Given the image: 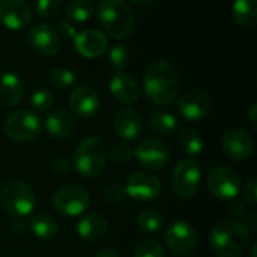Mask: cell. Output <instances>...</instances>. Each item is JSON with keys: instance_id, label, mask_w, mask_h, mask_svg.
Listing matches in <instances>:
<instances>
[{"instance_id": "21", "label": "cell", "mask_w": 257, "mask_h": 257, "mask_svg": "<svg viewBox=\"0 0 257 257\" xmlns=\"http://www.w3.org/2000/svg\"><path fill=\"white\" fill-rule=\"evenodd\" d=\"M107 229H108L107 220L98 214H89L75 224L77 235L81 239L89 241V242H96L101 238H104L107 233Z\"/></svg>"}, {"instance_id": "18", "label": "cell", "mask_w": 257, "mask_h": 257, "mask_svg": "<svg viewBox=\"0 0 257 257\" xmlns=\"http://www.w3.org/2000/svg\"><path fill=\"white\" fill-rule=\"evenodd\" d=\"M68 101H69V107H71L72 113L81 119L93 117L101 107L98 93L89 86H77L71 92Z\"/></svg>"}, {"instance_id": "10", "label": "cell", "mask_w": 257, "mask_h": 257, "mask_svg": "<svg viewBox=\"0 0 257 257\" xmlns=\"http://www.w3.org/2000/svg\"><path fill=\"white\" fill-rule=\"evenodd\" d=\"M164 241L167 248L176 256H188L196 250L197 245V233L194 227L184 221L176 220L164 232Z\"/></svg>"}, {"instance_id": "32", "label": "cell", "mask_w": 257, "mask_h": 257, "mask_svg": "<svg viewBox=\"0 0 257 257\" xmlns=\"http://www.w3.org/2000/svg\"><path fill=\"white\" fill-rule=\"evenodd\" d=\"M128 59H130V53L123 44H116L108 51V63L117 72H122L128 66Z\"/></svg>"}, {"instance_id": "33", "label": "cell", "mask_w": 257, "mask_h": 257, "mask_svg": "<svg viewBox=\"0 0 257 257\" xmlns=\"http://www.w3.org/2000/svg\"><path fill=\"white\" fill-rule=\"evenodd\" d=\"M30 104H32V108L36 113H45V111H48V110L53 108V105H54V96L47 89H38V90H35L32 93Z\"/></svg>"}, {"instance_id": "3", "label": "cell", "mask_w": 257, "mask_h": 257, "mask_svg": "<svg viewBox=\"0 0 257 257\" xmlns=\"http://www.w3.org/2000/svg\"><path fill=\"white\" fill-rule=\"evenodd\" d=\"M108 149L101 137H86L72 155V169L84 178L98 176L107 166Z\"/></svg>"}, {"instance_id": "1", "label": "cell", "mask_w": 257, "mask_h": 257, "mask_svg": "<svg viewBox=\"0 0 257 257\" xmlns=\"http://www.w3.org/2000/svg\"><path fill=\"white\" fill-rule=\"evenodd\" d=\"M143 90L146 98L157 105L173 104L181 92L178 69L166 60L151 63L143 77Z\"/></svg>"}, {"instance_id": "42", "label": "cell", "mask_w": 257, "mask_h": 257, "mask_svg": "<svg viewBox=\"0 0 257 257\" xmlns=\"http://www.w3.org/2000/svg\"><path fill=\"white\" fill-rule=\"evenodd\" d=\"M95 257H120V256H119V253H116L114 250H111V248H105V250L98 251Z\"/></svg>"}, {"instance_id": "40", "label": "cell", "mask_w": 257, "mask_h": 257, "mask_svg": "<svg viewBox=\"0 0 257 257\" xmlns=\"http://www.w3.org/2000/svg\"><path fill=\"white\" fill-rule=\"evenodd\" d=\"M229 214L233 217L232 220L239 221V218H244L247 215V211H245V206L241 202L233 199V200H230V205H229Z\"/></svg>"}, {"instance_id": "6", "label": "cell", "mask_w": 257, "mask_h": 257, "mask_svg": "<svg viewBox=\"0 0 257 257\" xmlns=\"http://www.w3.org/2000/svg\"><path fill=\"white\" fill-rule=\"evenodd\" d=\"M3 131L6 137L15 143H29L39 136L41 120L36 113L30 110H17L6 117Z\"/></svg>"}, {"instance_id": "11", "label": "cell", "mask_w": 257, "mask_h": 257, "mask_svg": "<svg viewBox=\"0 0 257 257\" xmlns=\"http://www.w3.org/2000/svg\"><path fill=\"white\" fill-rule=\"evenodd\" d=\"M214 107L212 96L203 89H190L178 101L179 114L190 122L202 120L211 114Z\"/></svg>"}, {"instance_id": "14", "label": "cell", "mask_w": 257, "mask_h": 257, "mask_svg": "<svg viewBox=\"0 0 257 257\" xmlns=\"http://www.w3.org/2000/svg\"><path fill=\"white\" fill-rule=\"evenodd\" d=\"M123 188L125 194H128L131 199L137 202H151L160 196L161 182L149 172H136L128 178Z\"/></svg>"}, {"instance_id": "22", "label": "cell", "mask_w": 257, "mask_h": 257, "mask_svg": "<svg viewBox=\"0 0 257 257\" xmlns=\"http://www.w3.org/2000/svg\"><path fill=\"white\" fill-rule=\"evenodd\" d=\"M45 128L54 139H68L75 131L74 117L65 110H54L45 119Z\"/></svg>"}, {"instance_id": "29", "label": "cell", "mask_w": 257, "mask_h": 257, "mask_svg": "<svg viewBox=\"0 0 257 257\" xmlns=\"http://www.w3.org/2000/svg\"><path fill=\"white\" fill-rule=\"evenodd\" d=\"M164 224V215L157 209H145L137 217V226L146 233L158 232Z\"/></svg>"}, {"instance_id": "43", "label": "cell", "mask_w": 257, "mask_h": 257, "mask_svg": "<svg viewBox=\"0 0 257 257\" xmlns=\"http://www.w3.org/2000/svg\"><path fill=\"white\" fill-rule=\"evenodd\" d=\"M130 2H133L136 5H148V3H152L154 0H130Z\"/></svg>"}, {"instance_id": "19", "label": "cell", "mask_w": 257, "mask_h": 257, "mask_svg": "<svg viewBox=\"0 0 257 257\" xmlns=\"http://www.w3.org/2000/svg\"><path fill=\"white\" fill-rule=\"evenodd\" d=\"M116 134L125 142H136L143 133V122L140 114L133 108H120L113 120Z\"/></svg>"}, {"instance_id": "7", "label": "cell", "mask_w": 257, "mask_h": 257, "mask_svg": "<svg viewBox=\"0 0 257 257\" xmlns=\"http://www.w3.org/2000/svg\"><path fill=\"white\" fill-rule=\"evenodd\" d=\"M54 209L66 217H78L90 206V193L77 184H68L53 194Z\"/></svg>"}, {"instance_id": "26", "label": "cell", "mask_w": 257, "mask_h": 257, "mask_svg": "<svg viewBox=\"0 0 257 257\" xmlns=\"http://www.w3.org/2000/svg\"><path fill=\"white\" fill-rule=\"evenodd\" d=\"M178 146L182 154L188 157H197L203 151V137L194 128H184L178 134Z\"/></svg>"}, {"instance_id": "28", "label": "cell", "mask_w": 257, "mask_h": 257, "mask_svg": "<svg viewBox=\"0 0 257 257\" xmlns=\"http://www.w3.org/2000/svg\"><path fill=\"white\" fill-rule=\"evenodd\" d=\"M93 14V3L90 0H69L66 5V17L72 23L84 24Z\"/></svg>"}, {"instance_id": "36", "label": "cell", "mask_w": 257, "mask_h": 257, "mask_svg": "<svg viewBox=\"0 0 257 257\" xmlns=\"http://www.w3.org/2000/svg\"><path fill=\"white\" fill-rule=\"evenodd\" d=\"M104 199L107 203H119L125 197V188L120 184H108L104 188Z\"/></svg>"}, {"instance_id": "27", "label": "cell", "mask_w": 257, "mask_h": 257, "mask_svg": "<svg viewBox=\"0 0 257 257\" xmlns=\"http://www.w3.org/2000/svg\"><path fill=\"white\" fill-rule=\"evenodd\" d=\"M149 128L157 136H170L178 128V119L169 111L155 113L149 120Z\"/></svg>"}, {"instance_id": "12", "label": "cell", "mask_w": 257, "mask_h": 257, "mask_svg": "<svg viewBox=\"0 0 257 257\" xmlns=\"http://www.w3.org/2000/svg\"><path fill=\"white\" fill-rule=\"evenodd\" d=\"M133 152L137 161L148 170L164 169L170 160L169 146L163 140L155 139V137L142 140Z\"/></svg>"}, {"instance_id": "8", "label": "cell", "mask_w": 257, "mask_h": 257, "mask_svg": "<svg viewBox=\"0 0 257 257\" xmlns=\"http://www.w3.org/2000/svg\"><path fill=\"white\" fill-rule=\"evenodd\" d=\"M200 181L202 167L196 160H182L175 166L172 173V188L179 199H193L199 191Z\"/></svg>"}, {"instance_id": "34", "label": "cell", "mask_w": 257, "mask_h": 257, "mask_svg": "<svg viewBox=\"0 0 257 257\" xmlns=\"http://www.w3.org/2000/svg\"><path fill=\"white\" fill-rule=\"evenodd\" d=\"M60 6H62V0H36L35 11L38 17L48 18V17L56 15Z\"/></svg>"}, {"instance_id": "41", "label": "cell", "mask_w": 257, "mask_h": 257, "mask_svg": "<svg viewBox=\"0 0 257 257\" xmlns=\"http://www.w3.org/2000/svg\"><path fill=\"white\" fill-rule=\"evenodd\" d=\"M256 111H257V104L256 102H253V104H251V107H250V111H248V119H250V123H251L253 126H257Z\"/></svg>"}, {"instance_id": "31", "label": "cell", "mask_w": 257, "mask_h": 257, "mask_svg": "<svg viewBox=\"0 0 257 257\" xmlns=\"http://www.w3.org/2000/svg\"><path fill=\"white\" fill-rule=\"evenodd\" d=\"M163 245L155 239H142L133 248V257H164Z\"/></svg>"}, {"instance_id": "38", "label": "cell", "mask_w": 257, "mask_h": 257, "mask_svg": "<svg viewBox=\"0 0 257 257\" xmlns=\"http://www.w3.org/2000/svg\"><path fill=\"white\" fill-rule=\"evenodd\" d=\"M242 197H244V200H245V203H248V205H256L257 203V179L256 178H251L247 184H245V187H244V190H242Z\"/></svg>"}, {"instance_id": "23", "label": "cell", "mask_w": 257, "mask_h": 257, "mask_svg": "<svg viewBox=\"0 0 257 257\" xmlns=\"http://www.w3.org/2000/svg\"><path fill=\"white\" fill-rule=\"evenodd\" d=\"M24 93V86L17 74L6 72L0 77V104L5 107L17 105Z\"/></svg>"}, {"instance_id": "2", "label": "cell", "mask_w": 257, "mask_h": 257, "mask_svg": "<svg viewBox=\"0 0 257 257\" xmlns=\"http://www.w3.org/2000/svg\"><path fill=\"white\" fill-rule=\"evenodd\" d=\"M250 235L248 227L238 220H223L214 226L209 245L217 257H239L250 245Z\"/></svg>"}, {"instance_id": "25", "label": "cell", "mask_w": 257, "mask_h": 257, "mask_svg": "<svg viewBox=\"0 0 257 257\" xmlns=\"http://www.w3.org/2000/svg\"><path fill=\"white\" fill-rule=\"evenodd\" d=\"M232 18L241 27H254L257 23V0H235Z\"/></svg>"}, {"instance_id": "39", "label": "cell", "mask_w": 257, "mask_h": 257, "mask_svg": "<svg viewBox=\"0 0 257 257\" xmlns=\"http://www.w3.org/2000/svg\"><path fill=\"white\" fill-rule=\"evenodd\" d=\"M56 32H57V35L60 36V38H66V39H72L74 36H75V27L71 24V23H68V21H60L57 26H56V29H54Z\"/></svg>"}, {"instance_id": "15", "label": "cell", "mask_w": 257, "mask_h": 257, "mask_svg": "<svg viewBox=\"0 0 257 257\" xmlns=\"http://www.w3.org/2000/svg\"><path fill=\"white\" fill-rule=\"evenodd\" d=\"M27 41H29L30 48L36 54L44 56V57L57 54L59 50H60V45H62L60 36L48 24H36V26H33L29 30Z\"/></svg>"}, {"instance_id": "17", "label": "cell", "mask_w": 257, "mask_h": 257, "mask_svg": "<svg viewBox=\"0 0 257 257\" xmlns=\"http://www.w3.org/2000/svg\"><path fill=\"white\" fill-rule=\"evenodd\" d=\"M72 39L75 51L86 59H98L108 48V39L99 30H83L75 33Z\"/></svg>"}, {"instance_id": "35", "label": "cell", "mask_w": 257, "mask_h": 257, "mask_svg": "<svg viewBox=\"0 0 257 257\" xmlns=\"http://www.w3.org/2000/svg\"><path fill=\"white\" fill-rule=\"evenodd\" d=\"M110 157L114 163L117 164H125L128 161H131V158L134 157V152L133 149L125 145V143H119V145H114L110 151Z\"/></svg>"}, {"instance_id": "30", "label": "cell", "mask_w": 257, "mask_h": 257, "mask_svg": "<svg viewBox=\"0 0 257 257\" xmlns=\"http://www.w3.org/2000/svg\"><path fill=\"white\" fill-rule=\"evenodd\" d=\"M48 80L56 89H68L75 83V74L66 66H56L51 69Z\"/></svg>"}, {"instance_id": "13", "label": "cell", "mask_w": 257, "mask_h": 257, "mask_svg": "<svg viewBox=\"0 0 257 257\" xmlns=\"http://www.w3.org/2000/svg\"><path fill=\"white\" fill-rule=\"evenodd\" d=\"M221 149L230 160L245 161L254 152V139L242 128H230L221 137Z\"/></svg>"}, {"instance_id": "37", "label": "cell", "mask_w": 257, "mask_h": 257, "mask_svg": "<svg viewBox=\"0 0 257 257\" xmlns=\"http://www.w3.org/2000/svg\"><path fill=\"white\" fill-rule=\"evenodd\" d=\"M51 172L57 176H65L68 175L71 170H72V163L69 158L66 157H57L51 161V166H50Z\"/></svg>"}, {"instance_id": "4", "label": "cell", "mask_w": 257, "mask_h": 257, "mask_svg": "<svg viewBox=\"0 0 257 257\" xmlns=\"http://www.w3.org/2000/svg\"><path fill=\"white\" fill-rule=\"evenodd\" d=\"M96 15L104 30L116 38H126L134 27V14L125 0H99Z\"/></svg>"}, {"instance_id": "9", "label": "cell", "mask_w": 257, "mask_h": 257, "mask_svg": "<svg viewBox=\"0 0 257 257\" xmlns=\"http://www.w3.org/2000/svg\"><path fill=\"white\" fill-rule=\"evenodd\" d=\"M208 190L218 200H233L241 191V176L227 166L215 167L208 176Z\"/></svg>"}, {"instance_id": "24", "label": "cell", "mask_w": 257, "mask_h": 257, "mask_svg": "<svg viewBox=\"0 0 257 257\" xmlns=\"http://www.w3.org/2000/svg\"><path fill=\"white\" fill-rule=\"evenodd\" d=\"M27 227L33 236L38 239H51L59 232V224L56 218L47 212H35L30 214Z\"/></svg>"}, {"instance_id": "20", "label": "cell", "mask_w": 257, "mask_h": 257, "mask_svg": "<svg viewBox=\"0 0 257 257\" xmlns=\"http://www.w3.org/2000/svg\"><path fill=\"white\" fill-rule=\"evenodd\" d=\"M110 92L122 104H134L140 98V87L137 81L126 72H116L110 78Z\"/></svg>"}, {"instance_id": "5", "label": "cell", "mask_w": 257, "mask_h": 257, "mask_svg": "<svg viewBox=\"0 0 257 257\" xmlns=\"http://www.w3.org/2000/svg\"><path fill=\"white\" fill-rule=\"evenodd\" d=\"M0 206L8 215L23 218L33 212L36 206V196L26 182L11 179L0 188Z\"/></svg>"}, {"instance_id": "16", "label": "cell", "mask_w": 257, "mask_h": 257, "mask_svg": "<svg viewBox=\"0 0 257 257\" xmlns=\"http://www.w3.org/2000/svg\"><path fill=\"white\" fill-rule=\"evenodd\" d=\"M32 21V11L26 0H0V23L9 30H21Z\"/></svg>"}]
</instances>
